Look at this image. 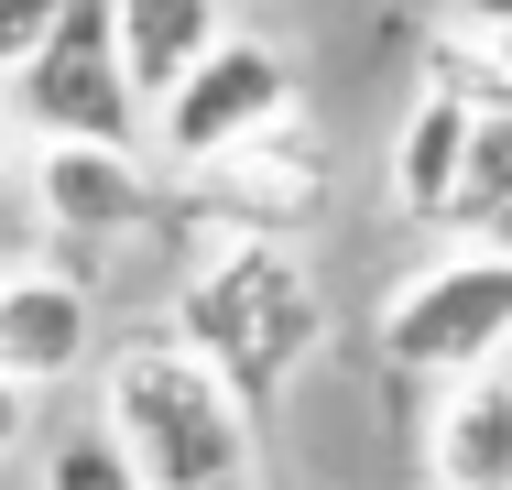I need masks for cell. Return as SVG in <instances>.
<instances>
[{"label": "cell", "instance_id": "6da1fadb", "mask_svg": "<svg viewBox=\"0 0 512 490\" xmlns=\"http://www.w3.org/2000/svg\"><path fill=\"white\" fill-rule=\"evenodd\" d=\"M164 338H186L251 414H273L327 349V284L295 240H197L164 294Z\"/></svg>", "mask_w": 512, "mask_h": 490}, {"label": "cell", "instance_id": "7a4b0ae2", "mask_svg": "<svg viewBox=\"0 0 512 490\" xmlns=\"http://www.w3.org/2000/svg\"><path fill=\"white\" fill-rule=\"evenodd\" d=\"M99 425L142 490H262V414L186 338L131 327L99 349Z\"/></svg>", "mask_w": 512, "mask_h": 490}, {"label": "cell", "instance_id": "3957f363", "mask_svg": "<svg viewBox=\"0 0 512 490\" xmlns=\"http://www.w3.org/2000/svg\"><path fill=\"white\" fill-rule=\"evenodd\" d=\"M371 338H382V360H393L404 382H425V392L469 382V371H502L512 360V262L480 251V240L414 262L404 284L382 294Z\"/></svg>", "mask_w": 512, "mask_h": 490}, {"label": "cell", "instance_id": "277c9868", "mask_svg": "<svg viewBox=\"0 0 512 490\" xmlns=\"http://www.w3.org/2000/svg\"><path fill=\"white\" fill-rule=\"evenodd\" d=\"M338 207V175L306 142V120L240 142V153H207L164 175V218H186L197 240H306L316 218Z\"/></svg>", "mask_w": 512, "mask_h": 490}, {"label": "cell", "instance_id": "5b68a950", "mask_svg": "<svg viewBox=\"0 0 512 490\" xmlns=\"http://www.w3.org/2000/svg\"><path fill=\"white\" fill-rule=\"evenodd\" d=\"M284 120H306L295 55H284L273 33H218L197 66L175 77V98L142 120V142H153V153H164V175H175V164L240 153V142H262V131H284Z\"/></svg>", "mask_w": 512, "mask_h": 490}, {"label": "cell", "instance_id": "8992f818", "mask_svg": "<svg viewBox=\"0 0 512 490\" xmlns=\"http://www.w3.org/2000/svg\"><path fill=\"white\" fill-rule=\"evenodd\" d=\"M22 207L44 240H142L164 229V164L142 142H22Z\"/></svg>", "mask_w": 512, "mask_h": 490}, {"label": "cell", "instance_id": "52a82bcc", "mask_svg": "<svg viewBox=\"0 0 512 490\" xmlns=\"http://www.w3.org/2000/svg\"><path fill=\"white\" fill-rule=\"evenodd\" d=\"M480 98H502L491 55H480V44H436L425 88H414V98H404V120H393L382 196H393V218H404V229H425V240H447V196H458V153H469Z\"/></svg>", "mask_w": 512, "mask_h": 490}, {"label": "cell", "instance_id": "ba28073f", "mask_svg": "<svg viewBox=\"0 0 512 490\" xmlns=\"http://www.w3.org/2000/svg\"><path fill=\"white\" fill-rule=\"evenodd\" d=\"M11 120H22V142H142V98H131L120 55H109L99 0H77L55 22V44L11 77Z\"/></svg>", "mask_w": 512, "mask_h": 490}, {"label": "cell", "instance_id": "9c48e42d", "mask_svg": "<svg viewBox=\"0 0 512 490\" xmlns=\"http://www.w3.org/2000/svg\"><path fill=\"white\" fill-rule=\"evenodd\" d=\"M99 284L77 262H11L0 273V382L55 392L77 371H99Z\"/></svg>", "mask_w": 512, "mask_h": 490}, {"label": "cell", "instance_id": "30bf717a", "mask_svg": "<svg viewBox=\"0 0 512 490\" xmlns=\"http://www.w3.org/2000/svg\"><path fill=\"white\" fill-rule=\"evenodd\" d=\"M425 490H512V360L436 392V425H425Z\"/></svg>", "mask_w": 512, "mask_h": 490}, {"label": "cell", "instance_id": "8fae6325", "mask_svg": "<svg viewBox=\"0 0 512 490\" xmlns=\"http://www.w3.org/2000/svg\"><path fill=\"white\" fill-rule=\"evenodd\" d=\"M99 11H109V55H120L131 98H142V120H153V109L175 98V77L229 33V0H99Z\"/></svg>", "mask_w": 512, "mask_h": 490}, {"label": "cell", "instance_id": "7c38bea8", "mask_svg": "<svg viewBox=\"0 0 512 490\" xmlns=\"http://www.w3.org/2000/svg\"><path fill=\"white\" fill-rule=\"evenodd\" d=\"M502 196H512V88H502V98H480V120H469V153H458V196H447V240H480Z\"/></svg>", "mask_w": 512, "mask_h": 490}, {"label": "cell", "instance_id": "4fadbf2b", "mask_svg": "<svg viewBox=\"0 0 512 490\" xmlns=\"http://www.w3.org/2000/svg\"><path fill=\"white\" fill-rule=\"evenodd\" d=\"M33 490H142V480H131V458L109 447L99 425H66V436L44 447V469H33Z\"/></svg>", "mask_w": 512, "mask_h": 490}, {"label": "cell", "instance_id": "5bb4252c", "mask_svg": "<svg viewBox=\"0 0 512 490\" xmlns=\"http://www.w3.org/2000/svg\"><path fill=\"white\" fill-rule=\"evenodd\" d=\"M66 11H77V0H0V88L55 44V22H66Z\"/></svg>", "mask_w": 512, "mask_h": 490}, {"label": "cell", "instance_id": "9a60e30c", "mask_svg": "<svg viewBox=\"0 0 512 490\" xmlns=\"http://www.w3.org/2000/svg\"><path fill=\"white\" fill-rule=\"evenodd\" d=\"M22 447H33V392H22V382H0V469H11Z\"/></svg>", "mask_w": 512, "mask_h": 490}, {"label": "cell", "instance_id": "2e32d148", "mask_svg": "<svg viewBox=\"0 0 512 490\" xmlns=\"http://www.w3.org/2000/svg\"><path fill=\"white\" fill-rule=\"evenodd\" d=\"M447 22H458L469 44H491V33H512V0H447Z\"/></svg>", "mask_w": 512, "mask_h": 490}, {"label": "cell", "instance_id": "e0dca14e", "mask_svg": "<svg viewBox=\"0 0 512 490\" xmlns=\"http://www.w3.org/2000/svg\"><path fill=\"white\" fill-rule=\"evenodd\" d=\"M22 186V120H11V88H0V196Z\"/></svg>", "mask_w": 512, "mask_h": 490}, {"label": "cell", "instance_id": "ac0fdd59", "mask_svg": "<svg viewBox=\"0 0 512 490\" xmlns=\"http://www.w3.org/2000/svg\"><path fill=\"white\" fill-rule=\"evenodd\" d=\"M480 251H502V262H512V196L491 207V229H480Z\"/></svg>", "mask_w": 512, "mask_h": 490}, {"label": "cell", "instance_id": "d6986e66", "mask_svg": "<svg viewBox=\"0 0 512 490\" xmlns=\"http://www.w3.org/2000/svg\"><path fill=\"white\" fill-rule=\"evenodd\" d=\"M480 55H491V77H502V88H512V33H491V44H480Z\"/></svg>", "mask_w": 512, "mask_h": 490}]
</instances>
